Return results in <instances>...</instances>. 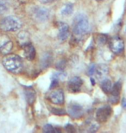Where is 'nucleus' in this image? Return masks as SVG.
<instances>
[{
    "instance_id": "9b49d317",
    "label": "nucleus",
    "mask_w": 126,
    "mask_h": 133,
    "mask_svg": "<svg viewBox=\"0 0 126 133\" xmlns=\"http://www.w3.org/2000/svg\"><path fill=\"white\" fill-rule=\"evenodd\" d=\"M109 73V68L105 64H101L100 66H96V70L94 73L95 79L97 81H103L104 79L106 78L107 74Z\"/></svg>"
},
{
    "instance_id": "7ed1b4c3",
    "label": "nucleus",
    "mask_w": 126,
    "mask_h": 133,
    "mask_svg": "<svg viewBox=\"0 0 126 133\" xmlns=\"http://www.w3.org/2000/svg\"><path fill=\"white\" fill-rule=\"evenodd\" d=\"M22 27V22L17 17L9 16L0 20V28L1 30L8 32H15L20 30Z\"/></svg>"
},
{
    "instance_id": "f03ea898",
    "label": "nucleus",
    "mask_w": 126,
    "mask_h": 133,
    "mask_svg": "<svg viewBox=\"0 0 126 133\" xmlns=\"http://www.w3.org/2000/svg\"><path fill=\"white\" fill-rule=\"evenodd\" d=\"M3 65L9 72L17 74L23 68V61L17 55L7 54L2 61Z\"/></svg>"
},
{
    "instance_id": "412c9836",
    "label": "nucleus",
    "mask_w": 126,
    "mask_h": 133,
    "mask_svg": "<svg viewBox=\"0 0 126 133\" xmlns=\"http://www.w3.org/2000/svg\"><path fill=\"white\" fill-rule=\"evenodd\" d=\"M66 76H67V74L65 73V72H63L62 70H61V71L57 72V73L54 74V75H53L52 78L57 79L58 81H60V79H61V81H63V79L66 78Z\"/></svg>"
},
{
    "instance_id": "1a4fd4ad",
    "label": "nucleus",
    "mask_w": 126,
    "mask_h": 133,
    "mask_svg": "<svg viewBox=\"0 0 126 133\" xmlns=\"http://www.w3.org/2000/svg\"><path fill=\"white\" fill-rule=\"evenodd\" d=\"M68 113L73 118H79L83 116L84 109H83V107L80 105L73 104V105H70L68 106Z\"/></svg>"
},
{
    "instance_id": "393cba45",
    "label": "nucleus",
    "mask_w": 126,
    "mask_h": 133,
    "mask_svg": "<svg viewBox=\"0 0 126 133\" xmlns=\"http://www.w3.org/2000/svg\"><path fill=\"white\" fill-rule=\"evenodd\" d=\"M43 131L44 132H55V128L54 127L53 125H51V124H46V125H44L43 127Z\"/></svg>"
},
{
    "instance_id": "2eb2a0df",
    "label": "nucleus",
    "mask_w": 126,
    "mask_h": 133,
    "mask_svg": "<svg viewBox=\"0 0 126 133\" xmlns=\"http://www.w3.org/2000/svg\"><path fill=\"white\" fill-rule=\"evenodd\" d=\"M100 87H101V89L103 90V92H104V94H110V92H111L113 84H112L111 79L105 78V79H104L103 81H101Z\"/></svg>"
},
{
    "instance_id": "bb28decb",
    "label": "nucleus",
    "mask_w": 126,
    "mask_h": 133,
    "mask_svg": "<svg viewBox=\"0 0 126 133\" xmlns=\"http://www.w3.org/2000/svg\"><path fill=\"white\" fill-rule=\"evenodd\" d=\"M95 70H96V66L94 64H92L89 66V68H88V72H87L88 75H90V76L94 75Z\"/></svg>"
},
{
    "instance_id": "c85d7f7f",
    "label": "nucleus",
    "mask_w": 126,
    "mask_h": 133,
    "mask_svg": "<svg viewBox=\"0 0 126 133\" xmlns=\"http://www.w3.org/2000/svg\"><path fill=\"white\" fill-rule=\"evenodd\" d=\"M65 66H66V62L65 61H61V62L58 63L57 68L59 69V70H63Z\"/></svg>"
},
{
    "instance_id": "aec40b11",
    "label": "nucleus",
    "mask_w": 126,
    "mask_h": 133,
    "mask_svg": "<svg viewBox=\"0 0 126 133\" xmlns=\"http://www.w3.org/2000/svg\"><path fill=\"white\" fill-rule=\"evenodd\" d=\"M8 4L4 0H0V15L4 14L5 12L8 10Z\"/></svg>"
},
{
    "instance_id": "c756f323",
    "label": "nucleus",
    "mask_w": 126,
    "mask_h": 133,
    "mask_svg": "<svg viewBox=\"0 0 126 133\" xmlns=\"http://www.w3.org/2000/svg\"><path fill=\"white\" fill-rule=\"evenodd\" d=\"M65 129L68 132H75V129H74V127L73 125H71V124H67Z\"/></svg>"
},
{
    "instance_id": "f3484780",
    "label": "nucleus",
    "mask_w": 126,
    "mask_h": 133,
    "mask_svg": "<svg viewBox=\"0 0 126 133\" xmlns=\"http://www.w3.org/2000/svg\"><path fill=\"white\" fill-rule=\"evenodd\" d=\"M52 63V55L50 53H46L43 55V56L42 57L41 61V65L42 68H47L51 65Z\"/></svg>"
},
{
    "instance_id": "6e6552de",
    "label": "nucleus",
    "mask_w": 126,
    "mask_h": 133,
    "mask_svg": "<svg viewBox=\"0 0 126 133\" xmlns=\"http://www.w3.org/2000/svg\"><path fill=\"white\" fill-rule=\"evenodd\" d=\"M83 85V81L82 79L79 76H74L72 79H69L68 87L69 91L71 92H78L81 88Z\"/></svg>"
},
{
    "instance_id": "ddd939ff",
    "label": "nucleus",
    "mask_w": 126,
    "mask_h": 133,
    "mask_svg": "<svg viewBox=\"0 0 126 133\" xmlns=\"http://www.w3.org/2000/svg\"><path fill=\"white\" fill-rule=\"evenodd\" d=\"M23 53H24V56L27 60L29 61H33L36 58V49L33 45L31 44V42H28L27 44L23 45Z\"/></svg>"
},
{
    "instance_id": "4be33fe9",
    "label": "nucleus",
    "mask_w": 126,
    "mask_h": 133,
    "mask_svg": "<svg viewBox=\"0 0 126 133\" xmlns=\"http://www.w3.org/2000/svg\"><path fill=\"white\" fill-rule=\"evenodd\" d=\"M51 112L54 113L55 115H58V116H61V115H65L67 113L66 111L64 109H61V108H52L51 109Z\"/></svg>"
},
{
    "instance_id": "dca6fc26",
    "label": "nucleus",
    "mask_w": 126,
    "mask_h": 133,
    "mask_svg": "<svg viewBox=\"0 0 126 133\" xmlns=\"http://www.w3.org/2000/svg\"><path fill=\"white\" fill-rule=\"evenodd\" d=\"M17 39L19 43L21 44V46H23V45L27 44L28 42H30V39H29V34L26 31H22L18 34L17 36Z\"/></svg>"
},
{
    "instance_id": "a878e982",
    "label": "nucleus",
    "mask_w": 126,
    "mask_h": 133,
    "mask_svg": "<svg viewBox=\"0 0 126 133\" xmlns=\"http://www.w3.org/2000/svg\"><path fill=\"white\" fill-rule=\"evenodd\" d=\"M110 102L113 105H116L119 102V95H113L111 94V96L110 97Z\"/></svg>"
},
{
    "instance_id": "a211bd4d",
    "label": "nucleus",
    "mask_w": 126,
    "mask_h": 133,
    "mask_svg": "<svg viewBox=\"0 0 126 133\" xmlns=\"http://www.w3.org/2000/svg\"><path fill=\"white\" fill-rule=\"evenodd\" d=\"M74 11V6L71 4H67L64 5L63 8L61 9V14L63 16H69L71 15Z\"/></svg>"
},
{
    "instance_id": "423d86ee",
    "label": "nucleus",
    "mask_w": 126,
    "mask_h": 133,
    "mask_svg": "<svg viewBox=\"0 0 126 133\" xmlns=\"http://www.w3.org/2000/svg\"><path fill=\"white\" fill-rule=\"evenodd\" d=\"M50 16L49 10L44 7H36L33 10V17L38 22L43 23L49 20Z\"/></svg>"
},
{
    "instance_id": "6ab92c4d",
    "label": "nucleus",
    "mask_w": 126,
    "mask_h": 133,
    "mask_svg": "<svg viewBox=\"0 0 126 133\" xmlns=\"http://www.w3.org/2000/svg\"><path fill=\"white\" fill-rule=\"evenodd\" d=\"M121 87H122L121 82L118 81V82H117V83H115L113 85V87H112L111 94L113 95H119L120 91H121Z\"/></svg>"
},
{
    "instance_id": "473e14b6",
    "label": "nucleus",
    "mask_w": 126,
    "mask_h": 133,
    "mask_svg": "<svg viewBox=\"0 0 126 133\" xmlns=\"http://www.w3.org/2000/svg\"><path fill=\"white\" fill-rule=\"evenodd\" d=\"M97 1H102V0H97Z\"/></svg>"
},
{
    "instance_id": "b1692460",
    "label": "nucleus",
    "mask_w": 126,
    "mask_h": 133,
    "mask_svg": "<svg viewBox=\"0 0 126 133\" xmlns=\"http://www.w3.org/2000/svg\"><path fill=\"white\" fill-rule=\"evenodd\" d=\"M107 42V36L104 35H100L98 36V43L100 45H104Z\"/></svg>"
},
{
    "instance_id": "f257e3e1",
    "label": "nucleus",
    "mask_w": 126,
    "mask_h": 133,
    "mask_svg": "<svg viewBox=\"0 0 126 133\" xmlns=\"http://www.w3.org/2000/svg\"><path fill=\"white\" fill-rule=\"evenodd\" d=\"M89 30V21L84 14L77 15L73 23V34L75 38L80 39Z\"/></svg>"
},
{
    "instance_id": "f8f14e48",
    "label": "nucleus",
    "mask_w": 126,
    "mask_h": 133,
    "mask_svg": "<svg viewBox=\"0 0 126 133\" xmlns=\"http://www.w3.org/2000/svg\"><path fill=\"white\" fill-rule=\"evenodd\" d=\"M69 36V26L68 23L61 22L59 23V31H58V38L61 42L66 41Z\"/></svg>"
},
{
    "instance_id": "4468645a",
    "label": "nucleus",
    "mask_w": 126,
    "mask_h": 133,
    "mask_svg": "<svg viewBox=\"0 0 126 133\" xmlns=\"http://www.w3.org/2000/svg\"><path fill=\"white\" fill-rule=\"evenodd\" d=\"M24 94H25L26 100H27V102H28V104L29 105H32V104L35 102L36 98V94L35 90L32 88V87H25Z\"/></svg>"
},
{
    "instance_id": "2f4dec72",
    "label": "nucleus",
    "mask_w": 126,
    "mask_h": 133,
    "mask_svg": "<svg viewBox=\"0 0 126 133\" xmlns=\"http://www.w3.org/2000/svg\"><path fill=\"white\" fill-rule=\"evenodd\" d=\"M122 105H123V107H124V109H126V99H125V98H123V99H122Z\"/></svg>"
},
{
    "instance_id": "7c9ffc66",
    "label": "nucleus",
    "mask_w": 126,
    "mask_h": 133,
    "mask_svg": "<svg viewBox=\"0 0 126 133\" xmlns=\"http://www.w3.org/2000/svg\"><path fill=\"white\" fill-rule=\"evenodd\" d=\"M38 1L42 3V4H49V3H52L54 1H55V0H38Z\"/></svg>"
},
{
    "instance_id": "5701e85b",
    "label": "nucleus",
    "mask_w": 126,
    "mask_h": 133,
    "mask_svg": "<svg viewBox=\"0 0 126 133\" xmlns=\"http://www.w3.org/2000/svg\"><path fill=\"white\" fill-rule=\"evenodd\" d=\"M98 128H100V124H98V122H92V123L89 125V128H88V131H90V132H95V131H98Z\"/></svg>"
},
{
    "instance_id": "cd10ccee",
    "label": "nucleus",
    "mask_w": 126,
    "mask_h": 133,
    "mask_svg": "<svg viewBox=\"0 0 126 133\" xmlns=\"http://www.w3.org/2000/svg\"><path fill=\"white\" fill-rule=\"evenodd\" d=\"M59 83V81L55 78H52V81H51V86H50V89H53L55 87H57V85Z\"/></svg>"
},
{
    "instance_id": "39448f33",
    "label": "nucleus",
    "mask_w": 126,
    "mask_h": 133,
    "mask_svg": "<svg viewBox=\"0 0 126 133\" xmlns=\"http://www.w3.org/2000/svg\"><path fill=\"white\" fill-rule=\"evenodd\" d=\"M112 112L111 107L109 105H104L98 108L97 111H96V119L100 122V123H104V122L107 121L109 118L111 117Z\"/></svg>"
},
{
    "instance_id": "9d476101",
    "label": "nucleus",
    "mask_w": 126,
    "mask_h": 133,
    "mask_svg": "<svg viewBox=\"0 0 126 133\" xmlns=\"http://www.w3.org/2000/svg\"><path fill=\"white\" fill-rule=\"evenodd\" d=\"M49 100L55 105H63L64 104V94L62 90H56L52 92L49 96Z\"/></svg>"
},
{
    "instance_id": "0eeeda50",
    "label": "nucleus",
    "mask_w": 126,
    "mask_h": 133,
    "mask_svg": "<svg viewBox=\"0 0 126 133\" xmlns=\"http://www.w3.org/2000/svg\"><path fill=\"white\" fill-rule=\"evenodd\" d=\"M13 49V43L7 36H0V52L3 54H10Z\"/></svg>"
},
{
    "instance_id": "20e7f679",
    "label": "nucleus",
    "mask_w": 126,
    "mask_h": 133,
    "mask_svg": "<svg viewBox=\"0 0 126 133\" xmlns=\"http://www.w3.org/2000/svg\"><path fill=\"white\" fill-rule=\"evenodd\" d=\"M109 47L114 54L119 55L124 49V42L121 37L117 36H113L109 41Z\"/></svg>"
}]
</instances>
